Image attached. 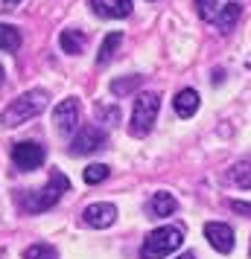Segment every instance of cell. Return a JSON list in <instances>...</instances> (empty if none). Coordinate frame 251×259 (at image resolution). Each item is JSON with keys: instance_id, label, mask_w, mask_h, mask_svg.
Masks as SVG:
<instances>
[{"instance_id": "cell-1", "label": "cell", "mask_w": 251, "mask_h": 259, "mask_svg": "<svg viewBox=\"0 0 251 259\" xmlns=\"http://www.w3.org/2000/svg\"><path fill=\"white\" fill-rule=\"evenodd\" d=\"M47 91H41V88H35V91H26V94H21L18 99H12L9 105H6V111H3V125L6 128H15V125H24L26 119L38 117L44 108H47Z\"/></svg>"}, {"instance_id": "cell-2", "label": "cell", "mask_w": 251, "mask_h": 259, "mask_svg": "<svg viewBox=\"0 0 251 259\" xmlns=\"http://www.w3.org/2000/svg\"><path fill=\"white\" fill-rule=\"evenodd\" d=\"M70 189V181L61 175V172H53L47 181V187L38 189V192H29V195H24V201H21V207H24L26 212H47L50 207H56L61 198V192H67Z\"/></svg>"}, {"instance_id": "cell-3", "label": "cell", "mask_w": 251, "mask_h": 259, "mask_svg": "<svg viewBox=\"0 0 251 259\" xmlns=\"http://www.w3.org/2000/svg\"><path fill=\"white\" fill-rule=\"evenodd\" d=\"M181 245H184V233L178 227H172V224L158 227V230H152L146 236L144 247H140V259H164L172 250H178Z\"/></svg>"}, {"instance_id": "cell-4", "label": "cell", "mask_w": 251, "mask_h": 259, "mask_svg": "<svg viewBox=\"0 0 251 259\" xmlns=\"http://www.w3.org/2000/svg\"><path fill=\"white\" fill-rule=\"evenodd\" d=\"M158 108H161V96L155 91H146L134 99V111H132V119H129V131L134 137H146L152 125L158 119Z\"/></svg>"}, {"instance_id": "cell-5", "label": "cell", "mask_w": 251, "mask_h": 259, "mask_svg": "<svg viewBox=\"0 0 251 259\" xmlns=\"http://www.w3.org/2000/svg\"><path fill=\"white\" fill-rule=\"evenodd\" d=\"M79 114H82V105H79V99H61L56 111H53V125L59 131L61 137H70L73 131L79 128Z\"/></svg>"}, {"instance_id": "cell-6", "label": "cell", "mask_w": 251, "mask_h": 259, "mask_svg": "<svg viewBox=\"0 0 251 259\" xmlns=\"http://www.w3.org/2000/svg\"><path fill=\"white\" fill-rule=\"evenodd\" d=\"M44 146L41 143H32V140H24V143H15L12 146V163L21 169V172H32L38 166L44 163Z\"/></svg>"}, {"instance_id": "cell-7", "label": "cell", "mask_w": 251, "mask_h": 259, "mask_svg": "<svg viewBox=\"0 0 251 259\" xmlns=\"http://www.w3.org/2000/svg\"><path fill=\"white\" fill-rule=\"evenodd\" d=\"M108 143L105 131L96 128V125H85V128H79V134L73 137L70 143V154L73 157H79V154H94L96 149H102Z\"/></svg>"}, {"instance_id": "cell-8", "label": "cell", "mask_w": 251, "mask_h": 259, "mask_svg": "<svg viewBox=\"0 0 251 259\" xmlns=\"http://www.w3.org/2000/svg\"><path fill=\"white\" fill-rule=\"evenodd\" d=\"M82 222L88 224V227H94V230L111 227V224L117 222V207H114V204H108V201L91 204V207H85V212H82Z\"/></svg>"}, {"instance_id": "cell-9", "label": "cell", "mask_w": 251, "mask_h": 259, "mask_svg": "<svg viewBox=\"0 0 251 259\" xmlns=\"http://www.w3.org/2000/svg\"><path fill=\"white\" fill-rule=\"evenodd\" d=\"M204 236H207V242L213 250L219 253H231L234 250V227L225 222H207L204 224Z\"/></svg>"}, {"instance_id": "cell-10", "label": "cell", "mask_w": 251, "mask_h": 259, "mask_svg": "<svg viewBox=\"0 0 251 259\" xmlns=\"http://www.w3.org/2000/svg\"><path fill=\"white\" fill-rule=\"evenodd\" d=\"M99 18H126L132 12V0H91Z\"/></svg>"}, {"instance_id": "cell-11", "label": "cell", "mask_w": 251, "mask_h": 259, "mask_svg": "<svg viewBox=\"0 0 251 259\" xmlns=\"http://www.w3.org/2000/svg\"><path fill=\"white\" fill-rule=\"evenodd\" d=\"M172 105H175V114H178V117L187 119V117H193V114L199 111L202 99H199V94H196L193 88H184V91H178V94H175Z\"/></svg>"}, {"instance_id": "cell-12", "label": "cell", "mask_w": 251, "mask_h": 259, "mask_svg": "<svg viewBox=\"0 0 251 259\" xmlns=\"http://www.w3.org/2000/svg\"><path fill=\"white\" fill-rule=\"evenodd\" d=\"M175 207H178V201L172 198V192H155L152 201H149V212H152L155 219H167V215H172Z\"/></svg>"}, {"instance_id": "cell-13", "label": "cell", "mask_w": 251, "mask_h": 259, "mask_svg": "<svg viewBox=\"0 0 251 259\" xmlns=\"http://www.w3.org/2000/svg\"><path fill=\"white\" fill-rule=\"evenodd\" d=\"M239 15H242V6H239V3H225V6H222V12H219V18H216V26H219L222 35H228V32L237 26Z\"/></svg>"}, {"instance_id": "cell-14", "label": "cell", "mask_w": 251, "mask_h": 259, "mask_svg": "<svg viewBox=\"0 0 251 259\" xmlns=\"http://www.w3.org/2000/svg\"><path fill=\"white\" fill-rule=\"evenodd\" d=\"M120 44H123V32H108L105 41H102V47H99V53H96V64L99 67L108 64V61L114 59V53H117Z\"/></svg>"}, {"instance_id": "cell-15", "label": "cell", "mask_w": 251, "mask_h": 259, "mask_svg": "<svg viewBox=\"0 0 251 259\" xmlns=\"http://www.w3.org/2000/svg\"><path fill=\"white\" fill-rule=\"evenodd\" d=\"M85 41H88V38H85L82 32H79V29H64V32L59 35L61 50H64V53H70V56L82 53V50H85Z\"/></svg>"}, {"instance_id": "cell-16", "label": "cell", "mask_w": 251, "mask_h": 259, "mask_svg": "<svg viewBox=\"0 0 251 259\" xmlns=\"http://www.w3.org/2000/svg\"><path fill=\"white\" fill-rule=\"evenodd\" d=\"M231 181H234L239 189H251V157H242V160L234 163V169H231Z\"/></svg>"}, {"instance_id": "cell-17", "label": "cell", "mask_w": 251, "mask_h": 259, "mask_svg": "<svg viewBox=\"0 0 251 259\" xmlns=\"http://www.w3.org/2000/svg\"><path fill=\"white\" fill-rule=\"evenodd\" d=\"M21 47V32L9 24H0V50H6V53H15V50Z\"/></svg>"}, {"instance_id": "cell-18", "label": "cell", "mask_w": 251, "mask_h": 259, "mask_svg": "<svg viewBox=\"0 0 251 259\" xmlns=\"http://www.w3.org/2000/svg\"><path fill=\"white\" fill-rule=\"evenodd\" d=\"M144 84V76H126V79H114L111 82V94L114 96H123V94H132Z\"/></svg>"}, {"instance_id": "cell-19", "label": "cell", "mask_w": 251, "mask_h": 259, "mask_svg": "<svg viewBox=\"0 0 251 259\" xmlns=\"http://www.w3.org/2000/svg\"><path fill=\"white\" fill-rule=\"evenodd\" d=\"M24 259H59L56 247L47 245V242H38V245H29L24 250Z\"/></svg>"}, {"instance_id": "cell-20", "label": "cell", "mask_w": 251, "mask_h": 259, "mask_svg": "<svg viewBox=\"0 0 251 259\" xmlns=\"http://www.w3.org/2000/svg\"><path fill=\"white\" fill-rule=\"evenodd\" d=\"M196 9H199V18L207 21V24H216V18L222 12V6L216 0H196Z\"/></svg>"}, {"instance_id": "cell-21", "label": "cell", "mask_w": 251, "mask_h": 259, "mask_svg": "<svg viewBox=\"0 0 251 259\" xmlns=\"http://www.w3.org/2000/svg\"><path fill=\"white\" fill-rule=\"evenodd\" d=\"M82 178H85V184H102L108 178V166L105 163H91L82 172Z\"/></svg>"}, {"instance_id": "cell-22", "label": "cell", "mask_w": 251, "mask_h": 259, "mask_svg": "<svg viewBox=\"0 0 251 259\" xmlns=\"http://www.w3.org/2000/svg\"><path fill=\"white\" fill-rule=\"evenodd\" d=\"M96 117L105 119L108 125H117V122H120V111H117V108H102V105H96Z\"/></svg>"}, {"instance_id": "cell-23", "label": "cell", "mask_w": 251, "mask_h": 259, "mask_svg": "<svg viewBox=\"0 0 251 259\" xmlns=\"http://www.w3.org/2000/svg\"><path fill=\"white\" fill-rule=\"evenodd\" d=\"M231 210L239 212V215H245V219H251V204L248 201H231Z\"/></svg>"}, {"instance_id": "cell-24", "label": "cell", "mask_w": 251, "mask_h": 259, "mask_svg": "<svg viewBox=\"0 0 251 259\" xmlns=\"http://www.w3.org/2000/svg\"><path fill=\"white\" fill-rule=\"evenodd\" d=\"M3 3V9H9V6H15V3H21V0H0Z\"/></svg>"}, {"instance_id": "cell-25", "label": "cell", "mask_w": 251, "mask_h": 259, "mask_svg": "<svg viewBox=\"0 0 251 259\" xmlns=\"http://www.w3.org/2000/svg\"><path fill=\"white\" fill-rule=\"evenodd\" d=\"M178 259H196V253H193V250H187V253H181Z\"/></svg>"}, {"instance_id": "cell-26", "label": "cell", "mask_w": 251, "mask_h": 259, "mask_svg": "<svg viewBox=\"0 0 251 259\" xmlns=\"http://www.w3.org/2000/svg\"><path fill=\"white\" fill-rule=\"evenodd\" d=\"M6 82V70H3V67H0V84Z\"/></svg>"}, {"instance_id": "cell-27", "label": "cell", "mask_w": 251, "mask_h": 259, "mask_svg": "<svg viewBox=\"0 0 251 259\" xmlns=\"http://www.w3.org/2000/svg\"><path fill=\"white\" fill-rule=\"evenodd\" d=\"M248 253H251V250H248Z\"/></svg>"}]
</instances>
